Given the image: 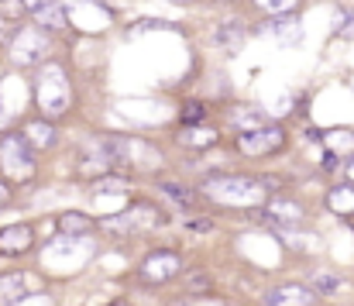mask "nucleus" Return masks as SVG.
Listing matches in <instances>:
<instances>
[{
    "label": "nucleus",
    "mask_w": 354,
    "mask_h": 306,
    "mask_svg": "<svg viewBox=\"0 0 354 306\" xmlns=\"http://www.w3.org/2000/svg\"><path fill=\"white\" fill-rule=\"evenodd\" d=\"M268 190H272V183L251 179V176H210L207 179V197L210 200H221V204H231V206L261 204Z\"/></svg>",
    "instance_id": "nucleus-1"
},
{
    "label": "nucleus",
    "mask_w": 354,
    "mask_h": 306,
    "mask_svg": "<svg viewBox=\"0 0 354 306\" xmlns=\"http://www.w3.org/2000/svg\"><path fill=\"white\" fill-rule=\"evenodd\" d=\"M0 169L17 183L35 176V152L24 141V134H3L0 138Z\"/></svg>",
    "instance_id": "nucleus-2"
},
{
    "label": "nucleus",
    "mask_w": 354,
    "mask_h": 306,
    "mask_svg": "<svg viewBox=\"0 0 354 306\" xmlns=\"http://www.w3.org/2000/svg\"><path fill=\"white\" fill-rule=\"evenodd\" d=\"M69 83H66V73L59 69V66H48L45 73H41V80H38V103H41V110L48 114V117H59V114H66L69 110Z\"/></svg>",
    "instance_id": "nucleus-3"
},
{
    "label": "nucleus",
    "mask_w": 354,
    "mask_h": 306,
    "mask_svg": "<svg viewBox=\"0 0 354 306\" xmlns=\"http://www.w3.org/2000/svg\"><path fill=\"white\" fill-rule=\"evenodd\" d=\"M158 224H165V213L162 210H155V206H148V204H138L134 210H124L118 217H107L100 227L104 231H114V234H138V231H148V227H158Z\"/></svg>",
    "instance_id": "nucleus-4"
},
{
    "label": "nucleus",
    "mask_w": 354,
    "mask_h": 306,
    "mask_svg": "<svg viewBox=\"0 0 354 306\" xmlns=\"http://www.w3.org/2000/svg\"><path fill=\"white\" fill-rule=\"evenodd\" d=\"M282 145H286V134L275 124H258V127H248L237 134V148L244 155H272Z\"/></svg>",
    "instance_id": "nucleus-5"
},
{
    "label": "nucleus",
    "mask_w": 354,
    "mask_h": 306,
    "mask_svg": "<svg viewBox=\"0 0 354 306\" xmlns=\"http://www.w3.org/2000/svg\"><path fill=\"white\" fill-rule=\"evenodd\" d=\"M179 269H183V262H179V255H176V251H155V255H148V258L141 262V279L158 286V282L176 279V276H179Z\"/></svg>",
    "instance_id": "nucleus-6"
},
{
    "label": "nucleus",
    "mask_w": 354,
    "mask_h": 306,
    "mask_svg": "<svg viewBox=\"0 0 354 306\" xmlns=\"http://www.w3.org/2000/svg\"><path fill=\"white\" fill-rule=\"evenodd\" d=\"M45 48H48V42H45L41 28L17 31V38H14V59H17L21 66H35V62H41V59H45Z\"/></svg>",
    "instance_id": "nucleus-7"
},
{
    "label": "nucleus",
    "mask_w": 354,
    "mask_h": 306,
    "mask_svg": "<svg viewBox=\"0 0 354 306\" xmlns=\"http://www.w3.org/2000/svg\"><path fill=\"white\" fill-rule=\"evenodd\" d=\"M265 306H313L317 303V293L306 289V286H279V289H268L261 296Z\"/></svg>",
    "instance_id": "nucleus-8"
},
{
    "label": "nucleus",
    "mask_w": 354,
    "mask_h": 306,
    "mask_svg": "<svg viewBox=\"0 0 354 306\" xmlns=\"http://www.w3.org/2000/svg\"><path fill=\"white\" fill-rule=\"evenodd\" d=\"M31 244H35V234L28 224H14L0 231V255H24L31 251Z\"/></svg>",
    "instance_id": "nucleus-9"
},
{
    "label": "nucleus",
    "mask_w": 354,
    "mask_h": 306,
    "mask_svg": "<svg viewBox=\"0 0 354 306\" xmlns=\"http://www.w3.org/2000/svg\"><path fill=\"white\" fill-rule=\"evenodd\" d=\"M31 286H35V282H31V276H24V272H7V276H0V306L28 296Z\"/></svg>",
    "instance_id": "nucleus-10"
},
{
    "label": "nucleus",
    "mask_w": 354,
    "mask_h": 306,
    "mask_svg": "<svg viewBox=\"0 0 354 306\" xmlns=\"http://www.w3.org/2000/svg\"><path fill=\"white\" fill-rule=\"evenodd\" d=\"M265 220H272V224H286V227H296V224H303L306 217H303V206L299 204L275 200V204L265 206Z\"/></svg>",
    "instance_id": "nucleus-11"
},
{
    "label": "nucleus",
    "mask_w": 354,
    "mask_h": 306,
    "mask_svg": "<svg viewBox=\"0 0 354 306\" xmlns=\"http://www.w3.org/2000/svg\"><path fill=\"white\" fill-rule=\"evenodd\" d=\"M24 141L35 145V148H48V145H55V127L48 120H31L24 127Z\"/></svg>",
    "instance_id": "nucleus-12"
},
{
    "label": "nucleus",
    "mask_w": 354,
    "mask_h": 306,
    "mask_svg": "<svg viewBox=\"0 0 354 306\" xmlns=\"http://www.w3.org/2000/svg\"><path fill=\"white\" fill-rule=\"evenodd\" d=\"M35 14V21H38V28H62L66 24V10H62V3L59 0H45L38 10H31Z\"/></svg>",
    "instance_id": "nucleus-13"
},
{
    "label": "nucleus",
    "mask_w": 354,
    "mask_h": 306,
    "mask_svg": "<svg viewBox=\"0 0 354 306\" xmlns=\"http://www.w3.org/2000/svg\"><path fill=\"white\" fill-rule=\"evenodd\" d=\"M158 193L169 197L176 206H186V210L196 206V193H193L189 186H179V183H169V179H165V183H158Z\"/></svg>",
    "instance_id": "nucleus-14"
},
{
    "label": "nucleus",
    "mask_w": 354,
    "mask_h": 306,
    "mask_svg": "<svg viewBox=\"0 0 354 306\" xmlns=\"http://www.w3.org/2000/svg\"><path fill=\"white\" fill-rule=\"evenodd\" d=\"M179 141L189 145V148H207V145H217V131H210V127H189V131H179Z\"/></svg>",
    "instance_id": "nucleus-15"
},
{
    "label": "nucleus",
    "mask_w": 354,
    "mask_h": 306,
    "mask_svg": "<svg viewBox=\"0 0 354 306\" xmlns=\"http://www.w3.org/2000/svg\"><path fill=\"white\" fill-rule=\"evenodd\" d=\"M327 206H330L334 213H354V190L351 186H337V190H330Z\"/></svg>",
    "instance_id": "nucleus-16"
},
{
    "label": "nucleus",
    "mask_w": 354,
    "mask_h": 306,
    "mask_svg": "<svg viewBox=\"0 0 354 306\" xmlns=\"http://www.w3.org/2000/svg\"><path fill=\"white\" fill-rule=\"evenodd\" d=\"M59 227H62V234H90L93 231V220H86L83 213H62L59 217Z\"/></svg>",
    "instance_id": "nucleus-17"
},
{
    "label": "nucleus",
    "mask_w": 354,
    "mask_h": 306,
    "mask_svg": "<svg viewBox=\"0 0 354 306\" xmlns=\"http://www.w3.org/2000/svg\"><path fill=\"white\" fill-rule=\"evenodd\" d=\"M244 42V28H237V21H227L224 28H217V45L224 48H237Z\"/></svg>",
    "instance_id": "nucleus-18"
},
{
    "label": "nucleus",
    "mask_w": 354,
    "mask_h": 306,
    "mask_svg": "<svg viewBox=\"0 0 354 306\" xmlns=\"http://www.w3.org/2000/svg\"><path fill=\"white\" fill-rule=\"evenodd\" d=\"M234 124L241 131H248V127H258V124H265V114L261 110H251V107H244V110H234Z\"/></svg>",
    "instance_id": "nucleus-19"
},
{
    "label": "nucleus",
    "mask_w": 354,
    "mask_h": 306,
    "mask_svg": "<svg viewBox=\"0 0 354 306\" xmlns=\"http://www.w3.org/2000/svg\"><path fill=\"white\" fill-rule=\"evenodd\" d=\"M310 286H313V293H320V296H324V293H334V289L341 286V279H337V276H327V272H317Z\"/></svg>",
    "instance_id": "nucleus-20"
},
{
    "label": "nucleus",
    "mask_w": 354,
    "mask_h": 306,
    "mask_svg": "<svg viewBox=\"0 0 354 306\" xmlns=\"http://www.w3.org/2000/svg\"><path fill=\"white\" fill-rule=\"evenodd\" d=\"M200 117H203V103L189 100L186 107H183V124H196Z\"/></svg>",
    "instance_id": "nucleus-21"
},
{
    "label": "nucleus",
    "mask_w": 354,
    "mask_h": 306,
    "mask_svg": "<svg viewBox=\"0 0 354 306\" xmlns=\"http://www.w3.org/2000/svg\"><path fill=\"white\" fill-rule=\"evenodd\" d=\"M93 186H97V190H107V193H118V190H124V179H120V176H100Z\"/></svg>",
    "instance_id": "nucleus-22"
},
{
    "label": "nucleus",
    "mask_w": 354,
    "mask_h": 306,
    "mask_svg": "<svg viewBox=\"0 0 354 306\" xmlns=\"http://www.w3.org/2000/svg\"><path fill=\"white\" fill-rule=\"evenodd\" d=\"M7 306H52V296H21V300H14Z\"/></svg>",
    "instance_id": "nucleus-23"
},
{
    "label": "nucleus",
    "mask_w": 354,
    "mask_h": 306,
    "mask_svg": "<svg viewBox=\"0 0 354 306\" xmlns=\"http://www.w3.org/2000/svg\"><path fill=\"white\" fill-rule=\"evenodd\" d=\"M261 3H265V10H275L279 14V10H289L296 0H261Z\"/></svg>",
    "instance_id": "nucleus-24"
},
{
    "label": "nucleus",
    "mask_w": 354,
    "mask_h": 306,
    "mask_svg": "<svg viewBox=\"0 0 354 306\" xmlns=\"http://www.w3.org/2000/svg\"><path fill=\"white\" fill-rule=\"evenodd\" d=\"M7 200H10V186L0 183V206H7Z\"/></svg>",
    "instance_id": "nucleus-25"
},
{
    "label": "nucleus",
    "mask_w": 354,
    "mask_h": 306,
    "mask_svg": "<svg viewBox=\"0 0 354 306\" xmlns=\"http://www.w3.org/2000/svg\"><path fill=\"white\" fill-rule=\"evenodd\" d=\"M41 3H45V0H21V7H24V10H38Z\"/></svg>",
    "instance_id": "nucleus-26"
},
{
    "label": "nucleus",
    "mask_w": 354,
    "mask_h": 306,
    "mask_svg": "<svg viewBox=\"0 0 354 306\" xmlns=\"http://www.w3.org/2000/svg\"><path fill=\"white\" fill-rule=\"evenodd\" d=\"M348 183L354 186V159H348Z\"/></svg>",
    "instance_id": "nucleus-27"
}]
</instances>
